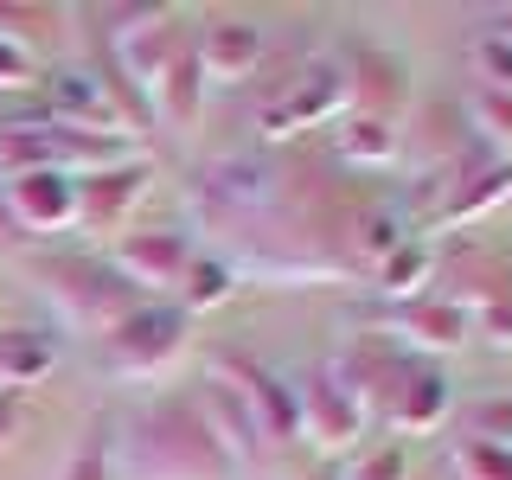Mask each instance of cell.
Here are the masks:
<instances>
[{
    "instance_id": "obj_26",
    "label": "cell",
    "mask_w": 512,
    "mask_h": 480,
    "mask_svg": "<svg viewBox=\"0 0 512 480\" xmlns=\"http://www.w3.org/2000/svg\"><path fill=\"white\" fill-rule=\"evenodd\" d=\"M455 474L461 480H512V448H500V442H455Z\"/></svg>"
},
{
    "instance_id": "obj_8",
    "label": "cell",
    "mask_w": 512,
    "mask_h": 480,
    "mask_svg": "<svg viewBox=\"0 0 512 480\" xmlns=\"http://www.w3.org/2000/svg\"><path fill=\"white\" fill-rule=\"evenodd\" d=\"M448 416H455V384H448V372L436 359H404V372H397L391 397H384V416L378 429H391L397 442L404 436H429V429H442Z\"/></svg>"
},
{
    "instance_id": "obj_1",
    "label": "cell",
    "mask_w": 512,
    "mask_h": 480,
    "mask_svg": "<svg viewBox=\"0 0 512 480\" xmlns=\"http://www.w3.org/2000/svg\"><path fill=\"white\" fill-rule=\"evenodd\" d=\"M116 480H237L199 397L160 391L116 423Z\"/></svg>"
},
{
    "instance_id": "obj_4",
    "label": "cell",
    "mask_w": 512,
    "mask_h": 480,
    "mask_svg": "<svg viewBox=\"0 0 512 480\" xmlns=\"http://www.w3.org/2000/svg\"><path fill=\"white\" fill-rule=\"evenodd\" d=\"M346 109H352V103H346V71H340V58H308L276 96H263L256 128H263V141H288V135H301V128L340 122Z\"/></svg>"
},
{
    "instance_id": "obj_13",
    "label": "cell",
    "mask_w": 512,
    "mask_h": 480,
    "mask_svg": "<svg viewBox=\"0 0 512 480\" xmlns=\"http://www.w3.org/2000/svg\"><path fill=\"white\" fill-rule=\"evenodd\" d=\"M45 116L64 128H96V135H128L116 96H109L103 71H84V64H64V71L45 77ZM135 141V135H128Z\"/></svg>"
},
{
    "instance_id": "obj_9",
    "label": "cell",
    "mask_w": 512,
    "mask_h": 480,
    "mask_svg": "<svg viewBox=\"0 0 512 480\" xmlns=\"http://www.w3.org/2000/svg\"><path fill=\"white\" fill-rule=\"evenodd\" d=\"M295 416H301V442H314L320 455H346V448H359V436L372 429L359 416V404L333 384L327 365H308V372L295 378Z\"/></svg>"
},
{
    "instance_id": "obj_23",
    "label": "cell",
    "mask_w": 512,
    "mask_h": 480,
    "mask_svg": "<svg viewBox=\"0 0 512 480\" xmlns=\"http://www.w3.org/2000/svg\"><path fill=\"white\" fill-rule=\"evenodd\" d=\"M461 429H468L461 442H500V448H512V391L474 397V404L461 410Z\"/></svg>"
},
{
    "instance_id": "obj_5",
    "label": "cell",
    "mask_w": 512,
    "mask_h": 480,
    "mask_svg": "<svg viewBox=\"0 0 512 480\" xmlns=\"http://www.w3.org/2000/svg\"><path fill=\"white\" fill-rule=\"evenodd\" d=\"M148 186H154L148 154L122 160V167H103V173H84L77 180V224L71 231H84L90 244H116L128 231V218H135V205L148 199Z\"/></svg>"
},
{
    "instance_id": "obj_28",
    "label": "cell",
    "mask_w": 512,
    "mask_h": 480,
    "mask_svg": "<svg viewBox=\"0 0 512 480\" xmlns=\"http://www.w3.org/2000/svg\"><path fill=\"white\" fill-rule=\"evenodd\" d=\"M32 84H39V58H32L26 45L0 39V96H7V90H32Z\"/></svg>"
},
{
    "instance_id": "obj_27",
    "label": "cell",
    "mask_w": 512,
    "mask_h": 480,
    "mask_svg": "<svg viewBox=\"0 0 512 480\" xmlns=\"http://www.w3.org/2000/svg\"><path fill=\"white\" fill-rule=\"evenodd\" d=\"M474 71H480V90L512 96V45L500 39V32H480V45H474Z\"/></svg>"
},
{
    "instance_id": "obj_11",
    "label": "cell",
    "mask_w": 512,
    "mask_h": 480,
    "mask_svg": "<svg viewBox=\"0 0 512 480\" xmlns=\"http://www.w3.org/2000/svg\"><path fill=\"white\" fill-rule=\"evenodd\" d=\"M0 205L20 237H58L77 224V180L71 173H13L0 180Z\"/></svg>"
},
{
    "instance_id": "obj_2",
    "label": "cell",
    "mask_w": 512,
    "mask_h": 480,
    "mask_svg": "<svg viewBox=\"0 0 512 480\" xmlns=\"http://www.w3.org/2000/svg\"><path fill=\"white\" fill-rule=\"evenodd\" d=\"M39 288H45V301L58 308L64 327L96 333V340H103L116 320L135 314L141 301H148L128 276H116V263H109V256H90V250L39 256Z\"/></svg>"
},
{
    "instance_id": "obj_21",
    "label": "cell",
    "mask_w": 512,
    "mask_h": 480,
    "mask_svg": "<svg viewBox=\"0 0 512 480\" xmlns=\"http://www.w3.org/2000/svg\"><path fill=\"white\" fill-rule=\"evenodd\" d=\"M180 308L186 314H212V308H224V301L237 295V269L224 263V256H199L192 250V263H186V276H180Z\"/></svg>"
},
{
    "instance_id": "obj_15",
    "label": "cell",
    "mask_w": 512,
    "mask_h": 480,
    "mask_svg": "<svg viewBox=\"0 0 512 480\" xmlns=\"http://www.w3.org/2000/svg\"><path fill=\"white\" fill-rule=\"evenodd\" d=\"M263 52H269V39H263V26H250V20H212L199 39H192V58H199V71H205V90L256 77Z\"/></svg>"
},
{
    "instance_id": "obj_25",
    "label": "cell",
    "mask_w": 512,
    "mask_h": 480,
    "mask_svg": "<svg viewBox=\"0 0 512 480\" xmlns=\"http://www.w3.org/2000/svg\"><path fill=\"white\" fill-rule=\"evenodd\" d=\"M468 116H474L480 135H487L493 160H512V96H500V90H474Z\"/></svg>"
},
{
    "instance_id": "obj_31",
    "label": "cell",
    "mask_w": 512,
    "mask_h": 480,
    "mask_svg": "<svg viewBox=\"0 0 512 480\" xmlns=\"http://www.w3.org/2000/svg\"><path fill=\"white\" fill-rule=\"evenodd\" d=\"M487 32H500V39L512 45V7H506V13H493V26H487Z\"/></svg>"
},
{
    "instance_id": "obj_18",
    "label": "cell",
    "mask_w": 512,
    "mask_h": 480,
    "mask_svg": "<svg viewBox=\"0 0 512 480\" xmlns=\"http://www.w3.org/2000/svg\"><path fill=\"white\" fill-rule=\"evenodd\" d=\"M397 154H404V135H397V122H384V116L346 109L340 128H333V160L352 167V173H384V167H397Z\"/></svg>"
},
{
    "instance_id": "obj_20",
    "label": "cell",
    "mask_w": 512,
    "mask_h": 480,
    "mask_svg": "<svg viewBox=\"0 0 512 480\" xmlns=\"http://www.w3.org/2000/svg\"><path fill=\"white\" fill-rule=\"evenodd\" d=\"M52 365H58L52 333H32V327L0 333V391H32V384L52 378Z\"/></svg>"
},
{
    "instance_id": "obj_22",
    "label": "cell",
    "mask_w": 512,
    "mask_h": 480,
    "mask_svg": "<svg viewBox=\"0 0 512 480\" xmlns=\"http://www.w3.org/2000/svg\"><path fill=\"white\" fill-rule=\"evenodd\" d=\"M58 480H116V416H90V429L77 436V448L64 455Z\"/></svg>"
},
{
    "instance_id": "obj_7",
    "label": "cell",
    "mask_w": 512,
    "mask_h": 480,
    "mask_svg": "<svg viewBox=\"0 0 512 480\" xmlns=\"http://www.w3.org/2000/svg\"><path fill=\"white\" fill-rule=\"evenodd\" d=\"M212 378H224L237 397L250 404V416H256V429L269 436V448H295L301 442V416H295V384L288 378H276L269 365H256V359H244V352H218L212 359Z\"/></svg>"
},
{
    "instance_id": "obj_29",
    "label": "cell",
    "mask_w": 512,
    "mask_h": 480,
    "mask_svg": "<svg viewBox=\"0 0 512 480\" xmlns=\"http://www.w3.org/2000/svg\"><path fill=\"white\" fill-rule=\"evenodd\" d=\"M20 423H26V391H0V448L13 442Z\"/></svg>"
},
{
    "instance_id": "obj_19",
    "label": "cell",
    "mask_w": 512,
    "mask_h": 480,
    "mask_svg": "<svg viewBox=\"0 0 512 480\" xmlns=\"http://www.w3.org/2000/svg\"><path fill=\"white\" fill-rule=\"evenodd\" d=\"M436 269H442L436 244L410 231L404 244H397V250L372 269V288H378L384 301H416V295H429V288H436Z\"/></svg>"
},
{
    "instance_id": "obj_10",
    "label": "cell",
    "mask_w": 512,
    "mask_h": 480,
    "mask_svg": "<svg viewBox=\"0 0 512 480\" xmlns=\"http://www.w3.org/2000/svg\"><path fill=\"white\" fill-rule=\"evenodd\" d=\"M384 340H397L404 352H455L474 340V320L468 308H455V301L442 295V288H429V295L416 301H391V314H384Z\"/></svg>"
},
{
    "instance_id": "obj_3",
    "label": "cell",
    "mask_w": 512,
    "mask_h": 480,
    "mask_svg": "<svg viewBox=\"0 0 512 480\" xmlns=\"http://www.w3.org/2000/svg\"><path fill=\"white\" fill-rule=\"evenodd\" d=\"M192 346V314L180 301H141L128 320L103 333V365L116 378H167Z\"/></svg>"
},
{
    "instance_id": "obj_16",
    "label": "cell",
    "mask_w": 512,
    "mask_h": 480,
    "mask_svg": "<svg viewBox=\"0 0 512 480\" xmlns=\"http://www.w3.org/2000/svg\"><path fill=\"white\" fill-rule=\"evenodd\" d=\"M340 71H346V103L359 116L397 122V109H404V71H397V58H384L378 45H359V52L340 58Z\"/></svg>"
},
{
    "instance_id": "obj_6",
    "label": "cell",
    "mask_w": 512,
    "mask_h": 480,
    "mask_svg": "<svg viewBox=\"0 0 512 480\" xmlns=\"http://www.w3.org/2000/svg\"><path fill=\"white\" fill-rule=\"evenodd\" d=\"M404 359L410 352L397 346V340H384V333H346L340 346L327 352V372H333V384L359 404V416L365 423H378L384 416V397H391V384H397V372H404Z\"/></svg>"
},
{
    "instance_id": "obj_24",
    "label": "cell",
    "mask_w": 512,
    "mask_h": 480,
    "mask_svg": "<svg viewBox=\"0 0 512 480\" xmlns=\"http://www.w3.org/2000/svg\"><path fill=\"white\" fill-rule=\"evenodd\" d=\"M340 480H410V442L384 436V442H372V448H359V455L346 461Z\"/></svg>"
},
{
    "instance_id": "obj_12",
    "label": "cell",
    "mask_w": 512,
    "mask_h": 480,
    "mask_svg": "<svg viewBox=\"0 0 512 480\" xmlns=\"http://www.w3.org/2000/svg\"><path fill=\"white\" fill-rule=\"evenodd\" d=\"M109 263H116V276H128L141 288V295H160V288H180L186 263H192V237L186 231H122L116 244H109Z\"/></svg>"
},
{
    "instance_id": "obj_17",
    "label": "cell",
    "mask_w": 512,
    "mask_h": 480,
    "mask_svg": "<svg viewBox=\"0 0 512 480\" xmlns=\"http://www.w3.org/2000/svg\"><path fill=\"white\" fill-rule=\"evenodd\" d=\"M199 109H205V71H199V58H192V39L173 52V64L148 84V116L160 128H173V135H186L192 122H199Z\"/></svg>"
},
{
    "instance_id": "obj_30",
    "label": "cell",
    "mask_w": 512,
    "mask_h": 480,
    "mask_svg": "<svg viewBox=\"0 0 512 480\" xmlns=\"http://www.w3.org/2000/svg\"><path fill=\"white\" fill-rule=\"evenodd\" d=\"M20 244V231H13V218H7V205H0V250H13Z\"/></svg>"
},
{
    "instance_id": "obj_14",
    "label": "cell",
    "mask_w": 512,
    "mask_h": 480,
    "mask_svg": "<svg viewBox=\"0 0 512 480\" xmlns=\"http://www.w3.org/2000/svg\"><path fill=\"white\" fill-rule=\"evenodd\" d=\"M192 397H199V410H205V423H212V436L224 442V455H231L237 480L276 461V448H269V436H263V429H256L250 404H244V397H237V391H231V384H224V378H212V372H205V384H199V391H192Z\"/></svg>"
}]
</instances>
